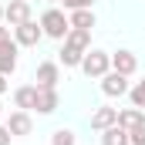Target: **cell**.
I'll return each instance as SVG.
<instances>
[{"label": "cell", "instance_id": "cell-1", "mask_svg": "<svg viewBox=\"0 0 145 145\" xmlns=\"http://www.w3.org/2000/svg\"><path fill=\"white\" fill-rule=\"evenodd\" d=\"M40 31H44V37H51V40H64L68 31H71V20H68L64 10L47 7V10L40 14Z\"/></svg>", "mask_w": 145, "mask_h": 145}, {"label": "cell", "instance_id": "cell-20", "mask_svg": "<svg viewBox=\"0 0 145 145\" xmlns=\"http://www.w3.org/2000/svg\"><path fill=\"white\" fill-rule=\"evenodd\" d=\"M128 145H145V121L135 125V128H128Z\"/></svg>", "mask_w": 145, "mask_h": 145}, {"label": "cell", "instance_id": "cell-25", "mask_svg": "<svg viewBox=\"0 0 145 145\" xmlns=\"http://www.w3.org/2000/svg\"><path fill=\"white\" fill-rule=\"evenodd\" d=\"M0 24H3V3H0Z\"/></svg>", "mask_w": 145, "mask_h": 145}, {"label": "cell", "instance_id": "cell-26", "mask_svg": "<svg viewBox=\"0 0 145 145\" xmlns=\"http://www.w3.org/2000/svg\"><path fill=\"white\" fill-rule=\"evenodd\" d=\"M0 118H3V101H0Z\"/></svg>", "mask_w": 145, "mask_h": 145}, {"label": "cell", "instance_id": "cell-23", "mask_svg": "<svg viewBox=\"0 0 145 145\" xmlns=\"http://www.w3.org/2000/svg\"><path fill=\"white\" fill-rule=\"evenodd\" d=\"M10 138H14V135H10V128H7V125H0V145H10Z\"/></svg>", "mask_w": 145, "mask_h": 145}, {"label": "cell", "instance_id": "cell-3", "mask_svg": "<svg viewBox=\"0 0 145 145\" xmlns=\"http://www.w3.org/2000/svg\"><path fill=\"white\" fill-rule=\"evenodd\" d=\"M14 40L20 44V47H37L40 40H44V31H40V20H27V24H20V27H14Z\"/></svg>", "mask_w": 145, "mask_h": 145}, {"label": "cell", "instance_id": "cell-10", "mask_svg": "<svg viewBox=\"0 0 145 145\" xmlns=\"http://www.w3.org/2000/svg\"><path fill=\"white\" fill-rule=\"evenodd\" d=\"M111 71L132 78V74L138 71V57H135L132 51H115V54H111Z\"/></svg>", "mask_w": 145, "mask_h": 145}, {"label": "cell", "instance_id": "cell-13", "mask_svg": "<svg viewBox=\"0 0 145 145\" xmlns=\"http://www.w3.org/2000/svg\"><path fill=\"white\" fill-rule=\"evenodd\" d=\"M17 47H20L17 40L7 44V47H0V74H7V78L17 71Z\"/></svg>", "mask_w": 145, "mask_h": 145}, {"label": "cell", "instance_id": "cell-19", "mask_svg": "<svg viewBox=\"0 0 145 145\" xmlns=\"http://www.w3.org/2000/svg\"><path fill=\"white\" fill-rule=\"evenodd\" d=\"M128 98H132L135 108H145V78H142V81H135V84L128 88Z\"/></svg>", "mask_w": 145, "mask_h": 145}, {"label": "cell", "instance_id": "cell-8", "mask_svg": "<svg viewBox=\"0 0 145 145\" xmlns=\"http://www.w3.org/2000/svg\"><path fill=\"white\" fill-rule=\"evenodd\" d=\"M57 105H61L57 88H37V101H34V111H37V115H54Z\"/></svg>", "mask_w": 145, "mask_h": 145}, {"label": "cell", "instance_id": "cell-2", "mask_svg": "<svg viewBox=\"0 0 145 145\" xmlns=\"http://www.w3.org/2000/svg\"><path fill=\"white\" fill-rule=\"evenodd\" d=\"M81 71L88 74V78H105V74L111 71V54L108 51H98V47H91L88 54H84V61H81Z\"/></svg>", "mask_w": 145, "mask_h": 145}, {"label": "cell", "instance_id": "cell-22", "mask_svg": "<svg viewBox=\"0 0 145 145\" xmlns=\"http://www.w3.org/2000/svg\"><path fill=\"white\" fill-rule=\"evenodd\" d=\"M14 27H3V24H0V47H7V44H14Z\"/></svg>", "mask_w": 145, "mask_h": 145}, {"label": "cell", "instance_id": "cell-4", "mask_svg": "<svg viewBox=\"0 0 145 145\" xmlns=\"http://www.w3.org/2000/svg\"><path fill=\"white\" fill-rule=\"evenodd\" d=\"M34 14H31V3L27 0H10V3H3V24H10V27H20V24H27Z\"/></svg>", "mask_w": 145, "mask_h": 145}, {"label": "cell", "instance_id": "cell-5", "mask_svg": "<svg viewBox=\"0 0 145 145\" xmlns=\"http://www.w3.org/2000/svg\"><path fill=\"white\" fill-rule=\"evenodd\" d=\"M57 81H61V64L57 61H40L34 71V84L37 88H57Z\"/></svg>", "mask_w": 145, "mask_h": 145}, {"label": "cell", "instance_id": "cell-21", "mask_svg": "<svg viewBox=\"0 0 145 145\" xmlns=\"http://www.w3.org/2000/svg\"><path fill=\"white\" fill-rule=\"evenodd\" d=\"M61 3H64V10H88L95 0H61Z\"/></svg>", "mask_w": 145, "mask_h": 145}, {"label": "cell", "instance_id": "cell-18", "mask_svg": "<svg viewBox=\"0 0 145 145\" xmlns=\"http://www.w3.org/2000/svg\"><path fill=\"white\" fill-rule=\"evenodd\" d=\"M51 145H78V135H74L71 128H54V135H51Z\"/></svg>", "mask_w": 145, "mask_h": 145}, {"label": "cell", "instance_id": "cell-24", "mask_svg": "<svg viewBox=\"0 0 145 145\" xmlns=\"http://www.w3.org/2000/svg\"><path fill=\"white\" fill-rule=\"evenodd\" d=\"M7 88H10V81H7V74H0V98L7 95Z\"/></svg>", "mask_w": 145, "mask_h": 145}, {"label": "cell", "instance_id": "cell-14", "mask_svg": "<svg viewBox=\"0 0 145 145\" xmlns=\"http://www.w3.org/2000/svg\"><path fill=\"white\" fill-rule=\"evenodd\" d=\"M68 20H71V27L91 31V27H95V10H91V7H88V10H68Z\"/></svg>", "mask_w": 145, "mask_h": 145}, {"label": "cell", "instance_id": "cell-11", "mask_svg": "<svg viewBox=\"0 0 145 145\" xmlns=\"http://www.w3.org/2000/svg\"><path fill=\"white\" fill-rule=\"evenodd\" d=\"M111 125H118V108H111V105H101V108L91 111V128L95 132H105Z\"/></svg>", "mask_w": 145, "mask_h": 145}, {"label": "cell", "instance_id": "cell-15", "mask_svg": "<svg viewBox=\"0 0 145 145\" xmlns=\"http://www.w3.org/2000/svg\"><path fill=\"white\" fill-rule=\"evenodd\" d=\"M101 145H128V128L121 125H111L101 132Z\"/></svg>", "mask_w": 145, "mask_h": 145}, {"label": "cell", "instance_id": "cell-7", "mask_svg": "<svg viewBox=\"0 0 145 145\" xmlns=\"http://www.w3.org/2000/svg\"><path fill=\"white\" fill-rule=\"evenodd\" d=\"M84 47H78L71 40H61V51H57V64H64V68H81V61H84Z\"/></svg>", "mask_w": 145, "mask_h": 145}, {"label": "cell", "instance_id": "cell-17", "mask_svg": "<svg viewBox=\"0 0 145 145\" xmlns=\"http://www.w3.org/2000/svg\"><path fill=\"white\" fill-rule=\"evenodd\" d=\"M64 40H71V44H78V47H84V51H91V31H81V27H71Z\"/></svg>", "mask_w": 145, "mask_h": 145}, {"label": "cell", "instance_id": "cell-12", "mask_svg": "<svg viewBox=\"0 0 145 145\" xmlns=\"http://www.w3.org/2000/svg\"><path fill=\"white\" fill-rule=\"evenodd\" d=\"M34 101H37V84H20V88L14 91V108L34 111Z\"/></svg>", "mask_w": 145, "mask_h": 145}, {"label": "cell", "instance_id": "cell-9", "mask_svg": "<svg viewBox=\"0 0 145 145\" xmlns=\"http://www.w3.org/2000/svg\"><path fill=\"white\" fill-rule=\"evenodd\" d=\"M3 125L10 128V135H14V138H17V135H31V132H34V121H31V115H27V111H20V108H17V111H10Z\"/></svg>", "mask_w": 145, "mask_h": 145}, {"label": "cell", "instance_id": "cell-16", "mask_svg": "<svg viewBox=\"0 0 145 145\" xmlns=\"http://www.w3.org/2000/svg\"><path fill=\"white\" fill-rule=\"evenodd\" d=\"M142 121H145V115H142V108H135V105L118 111V125H121V128H135V125H142Z\"/></svg>", "mask_w": 145, "mask_h": 145}, {"label": "cell", "instance_id": "cell-6", "mask_svg": "<svg viewBox=\"0 0 145 145\" xmlns=\"http://www.w3.org/2000/svg\"><path fill=\"white\" fill-rule=\"evenodd\" d=\"M128 78L125 74H118V71H108L105 78H101V95L105 98H121V95H128Z\"/></svg>", "mask_w": 145, "mask_h": 145}]
</instances>
